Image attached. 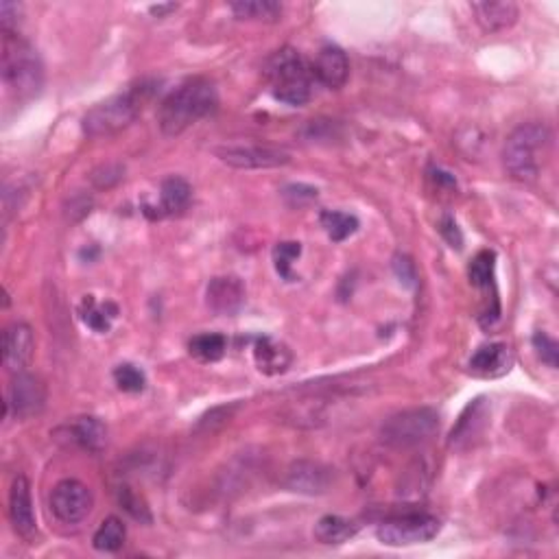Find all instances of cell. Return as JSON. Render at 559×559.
Returning <instances> with one entry per match:
<instances>
[{
	"label": "cell",
	"mask_w": 559,
	"mask_h": 559,
	"mask_svg": "<svg viewBox=\"0 0 559 559\" xmlns=\"http://www.w3.org/2000/svg\"><path fill=\"white\" fill-rule=\"evenodd\" d=\"M299 253H302V245L299 243H278V247L273 250V262H276V271L284 280H293V261H298Z\"/></svg>",
	"instance_id": "obj_32"
},
{
	"label": "cell",
	"mask_w": 559,
	"mask_h": 559,
	"mask_svg": "<svg viewBox=\"0 0 559 559\" xmlns=\"http://www.w3.org/2000/svg\"><path fill=\"white\" fill-rule=\"evenodd\" d=\"M95 507V496L77 479H64L50 491V511L61 525H81Z\"/></svg>",
	"instance_id": "obj_8"
},
{
	"label": "cell",
	"mask_w": 559,
	"mask_h": 559,
	"mask_svg": "<svg viewBox=\"0 0 559 559\" xmlns=\"http://www.w3.org/2000/svg\"><path fill=\"white\" fill-rule=\"evenodd\" d=\"M7 511L15 536H20L24 542L33 545V540L38 537V522H35L33 500H31V485L27 476L18 474L14 479L12 488H9Z\"/></svg>",
	"instance_id": "obj_11"
},
{
	"label": "cell",
	"mask_w": 559,
	"mask_h": 559,
	"mask_svg": "<svg viewBox=\"0 0 559 559\" xmlns=\"http://www.w3.org/2000/svg\"><path fill=\"white\" fill-rule=\"evenodd\" d=\"M553 133L545 123H525L507 138L503 162L507 173L518 182H536L546 162Z\"/></svg>",
	"instance_id": "obj_3"
},
{
	"label": "cell",
	"mask_w": 559,
	"mask_h": 559,
	"mask_svg": "<svg viewBox=\"0 0 559 559\" xmlns=\"http://www.w3.org/2000/svg\"><path fill=\"white\" fill-rule=\"evenodd\" d=\"M481 411H483V402L481 400H474L472 405L465 408L457 428L450 435V446H462V442H470L479 433V424L483 422V413Z\"/></svg>",
	"instance_id": "obj_26"
},
{
	"label": "cell",
	"mask_w": 559,
	"mask_h": 559,
	"mask_svg": "<svg viewBox=\"0 0 559 559\" xmlns=\"http://www.w3.org/2000/svg\"><path fill=\"white\" fill-rule=\"evenodd\" d=\"M439 230H442V234L446 236V241L450 243V245H453V247H462V234H459L457 224H454V221L450 219V216H446V219L442 221V227H439Z\"/></svg>",
	"instance_id": "obj_37"
},
{
	"label": "cell",
	"mask_w": 559,
	"mask_h": 559,
	"mask_svg": "<svg viewBox=\"0 0 559 559\" xmlns=\"http://www.w3.org/2000/svg\"><path fill=\"white\" fill-rule=\"evenodd\" d=\"M116 313L118 310L114 304H96L92 298H86L84 304H81V317L96 333H107Z\"/></svg>",
	"instance_id": "obj_27"
},
{
	"label": "cell",
	"mask_w": 559,
	"mask_h": 559,
	"mask_svg": "<svg viewBox=\"0 0 559 559\" xmlns=\"http://www.w3.org/2000/svg\"><path fill=\"white\" fill-rule=\"evenodd\" d=\"M511 352L505 344H490L479 348L470 359V370L479 376H503L511 367Z\"/></svg>",
	"instance_id": "obj_18"
},
{
	"label": "cell",
	"mask_w": 559,
	"mask_h": 559,
	"mask_svg": "<svg viewBox=\"0 0 559 559\" xmlns=\"http://www.w3.org/2000/svg\"><path fill=\"white\" fill-rule=\"evenodd\" d=\"M253 359H256L258 370L267 376H278L284 374V371L291 367V350L287 348L284 344H278V341L269 339V336H262V339L256 341V348H253Z\"/></svg>",
	"instance_id": "obj_17"
},
{
	"label": "cell",
	"mask_w": 559,
	"mask_h": 559,
	"mask_svg": "<svg viewBox=\"0 0 559 559\" xmlns=\"http://www.w3.org/2000/svg\"><path fill=\"white\" fill-rule=\"evenodd\" d=\"M282 197L291 208H302V206H308L310 201L317 199V188L307 184H291L282 190Z\"/></svg>",
	"instance_id": "obj_33"
},
{
	"label": "cell",
	"mask_w": 559,
	"mask_h": 559,
	"mask_svg": "<svg viewBox=\"0 0 559 559\" xmlns=\"http://www.w3.org/2000/svg\"><path fill=\"white\" fill-rule=\"evenodd\" d=\"M114 380H116L118 389L127 393L142 391L144 385H147V378H144L142 370H138V367L132 363L118 365L116 370H114Z\"/></svg>",
	"instance_id": "obj_31"
},
{
	"label": "cell",
	"mask_w": 559,
	"mask_h": 559,
	"mask_svg": "<svg viewBox=\"0 0 559 559\" xmlns=\"http://www.w3.org/2000/svg\"><path fill=\"white\" fill-rule=\"evenodd\" d=\"M439 520L433 514H405L389 518L376 529L378 540L385 546H413L431 542L439 533Z\"/></svg>",
	"instance_id": "obj_7"
},
{
	"label": "cell",
	"mask_w": 559,
	"mask_h": 559,
	"mask_svg": "<svg viewBox=\"0 0 559 559\" xmlns=\"http://www.w3.org/2000/svg\"><path fill=\"white\" fill-rule=\"evenodd\" d=\"M175 9H178V5H153L151 7V14L153 15H164V14H169V12H175Z\"/></svg>",
	"instance_id": "obj_38"
},
{
	"label": "cell",
	"mask_w": 559,
	"mask_h": 559,
	"mask_svg": "<svg viewBox=\"0 0 559 559\" xmlns=\"http://www.w3.org/2000/svg\"><path fill=\"white\" fill-rule=\"evenodd\" d=\"M193 188L184 178H167L160 188V210L162 215H179L188 208Z\"/></svg>",
	"instance_id": "obj_20"
},
{
	"label": "cell",
	"mask_w": 559,
	"mask_h": 559,
	"mask_svg": "<svg viewBox=\"0 0 559 559\" xmlns=\"http://www.w3.org/2000/svg\"><path fill=\"white\" fill-rule=\"evenodd\" d=\"M219 107V95L216 86L204 77H193L184 81L182 86L175 87L170 95L164 98L158 110V123L164 136H179L186 129L201 118L210 116Z\"/></svg>",
	"instance_id": "obj_1"
},
{
	"label": "cell",
	"mask_w": 559,
	"mask_h": 559,
	"mask_svg": "<svg viewBox=\"0 0 559 559\" xmlns=\"http://www.w3.org/2000/svg\"><path fill=\"white\" fill-rule=\"evenodd\" d=\"M439 431V413L435 408L417 407L396 413L380 426V442L389 448H416L433 439Z\"/></svg>",
	"instance_id": "obj_6"
},
{
	"label": "cell",
	"mask_w": 559,
	"mask_h": 559,
	"mask_svg": "<svg viewBox=\"0 0 559 559\" xmlns=\"http://www.w3.org/2000/svg\"><path fill=\"white\" fill-rule=\"evenodd\" d=\"M265 77L271 95L287 105H304L313 96V69L298 50L284 46L267 60Z\"/></svg>",
	"instance_id": "obj_5"
},
{
	"label": "cell",
	"mask_w": 559,
	"mask_h": 559,
	"mask_svg": "<svg viewBox=\"0 0 559 559\" xmlns=\"http://www.w3.org/2000/svg\"><path fill=\"white\" fill-rule=\"evenodd\" d=\"M393 269H396L398 278L405 280L407 284H413V280H416V269H413V262L408 261V258L398 256L396 262H393Z\"/></svg>",
	"instance_id": "obj_36"
},
{
	"label": "cell",
	"mask_w": 559,
	"mask_h": 559,
	"mask_svg": "<svg viewBox=\"0 0 559 559\" xmlns=\"http://www.w3.org/2000/svg\"><path fill=\"white\" fill-rule=\"evenodd\" d=\"M494 267H496V256L494 252H479L472 258L468 269L470 282L479 289H488L494 284Z\"/></svg>",
	"instance_id": "obj_28"
},
{
	"label": "cell",
	"mask_w": 559,
	"mask_h": 559,
	"mask_svg": "<svg viewBox=\"0 0 559 559\" xmlns=\"http://www.w3.org/2000/svg\"><path fill=\"white\" fill-rule=\"evenodd\" d=\"M153 92L155 84L140 81L136 86H129L121 95H114L107 101L98 103L84 116V132L90 138L118 133L136 121L142 107L153 98Z\"/></svg>",
	"instance_id": "obj_4"
},
{
	"label": "cell",
	"mask_w": 559,
	"mask_h": 559,
	"mask_svg": "<svg viewBox=\"0 0 559 559\" xmlns=\"http://www.w3.org/2000/svg\"><path fill=\"white\" fill-rule=\"evenodd\" d=\"M322 227L325 230V234L333 238L334 243L345 241L359 230V219L354 215H348V212H341V210H324L322 216Z\"/></svg>",
	"instance_id": "obj_25"
},
{
	"label": "cell",
	"mask_w": 559,
	"mask_h": 559,
	"mask_svg": "<svg viewBox=\"0 0 559 559\" xmlns=\"http://www.w3.org/2000/svg\"><path fill=\"white\" fill-rule=\"evenodd\" d=\"M236 411H238L236 402H232V405L210 408V411L206 413V416H201L199 422H197V431H199V433H215V431H219V428H224L225 424L230 422L232 417H234Z\"/></svg>",
	"instance_id": "obj_30"
},
{
	"label": "cell",
	"mask_w": 559,
	"mask_h": 559,
	"mask_svg": "<svg viewBox=\"0 0 559 559\" xmlns=\"http://www.w3.org/2000/svg\"><path fill=\"white\" fill-rule=\"evenodd\" d=\"M356 531H359V527L348 520V518L341 516H324L319 518L317 525H315V537H317V542L328 546L344 545V542H348L356 536Z\"/></svg>",
	"instance_id": "obj_19"
},
{
	"label": "cell",
	"mask_w": 559,
	"mask_h": 559,
	"mask_svg": "<svg viewBox=\"0 0 559 559\" xmlns=\"http://www.w3.org/2000/svg\"><path fill=\"white\" fill-rule=\"evenodd\" d=\"M313 77L322 86L330 87V90L344 87L350 77L348 55L341 49H336V46H325V49L317 53V60H315Z\"/></svg>",
	"instance_id": "obj_15"
},
{
	"label": "cell",
	"mask_w": 559,
	"mask_h": 559,
	"mask_svg": "<svg viewBox=\"0 0 559 559\" xmlns=\"http://www.w3.org/2000/svg\"><path fill=\"white\" fill-rule=\"evenodd\" d=\"M216 158L232 169L253 170V169H278L291 162V155L284 149L271 147V144H224L216 147Z\"/></svg>",
	"instance_id": "obj_9"
},
{
	"label": "cell",
	"mask_w": 559,
	"mask_h": 559,
	"mask_svg": "<svg viewBox=\"0 0 559 559\" xmlns=\"http://www.w3.org/2000/svg\"><path fill=\"white\" fill-rule=\"evenodd\" d=\"M476 23L485 33H500L511 29L518 23V5L511 0H485V3H472Z\"/></svg>",
	"instance_id": "obj_16"
},
{
	"label": "cell",
	"mask_w": 559,
	"mask_h": 559,
	"mask_svg": "<svg viewBox=\"0 0 559 559\" xmlns=\"http://www.w3.org/2000/svg\"><path fill=\"white\" fill-rule=\"evenodd\" d=\"M232 14L238 20H262V23H278L282 15V5L273 0H238L230 5Z\"/></svg>",
	"instance_id": "obj_22"
},
{
	"label": "cell",
	"mask_w": 559,
	"mask_h": 559,
	"mask_svg": "<svg viewBox=\"0 0 559 559\" xmlns=\"http://www.w3.org/2000/svg\"><path fill=\"white\" fill-rule=\"evenodd\" d=\"M533 348H536L537 356L542 359V363H546L548 367H553V370H555L557 354H559V345H557L555 339H551V336L545 334V333H536L533 334Z\"/></svg>",
	"instance_id": "obj_34"
},
{
	"label": "cell",
	"mask_w": 559,
	"mask_h": 559,
	"mask_svg": "<svg viewBox=\"0 0 559 559\" xmlns=\"http://www.w3.org/2000/svg\"><path fill=\"white\" fill-rule=\"evenodd\" d=\"M188 348L195 359L204 361V363H216V361L224 359V354L227 350V339L224 334H216V333L197 334L190 339Z\"/></svg>",
	"instance_id": "obj_24"
},
{
	"label": "cell",
	"mask_w": 559,
	"mask_h": 559,
	"mask_svg": "<svg viewBox=\"0 0 559 559\" xmlns=\"http://www.w3.org/2000/svg\"><path fill=\"white\" fill-rule=\"evenodd\" d=\"M72 442L79 444L87 453H101L107 444V431L96 417H79L69 428Z\"/></svg>",
	"instance_id": "obj_21"
},
{
	"label": "cell",
	"mask_w": 559,
	"mask_h": 559,
	"mask_svg": "<svg viewBox=\"0 0 559 559\" xmlns=\"http://www.w3.org/2000/svg\"><path fill=\"white\" fill-rule=\"evenodd\" d=\"M125 537L127 531L123 520L110 516L98 525L95 537H92V546L101 553H116L121 551L123 545H125Z\"/></svg>",
	"instance_id": "obj_23"
},
{
	"label": "cell",
	"mask_w": 559,
	"mask_h": 559,
	"mask_svg": "<svg viewBox=\"0 0 559 559\" xmlns=\"http://www.w3.org/2000/svg\"><path fill=\"white\" fill-rule=\"evenodd\" d=\"M3 81L18 101L38 96L44 86V66L38 50L15 31H3Z\"/></svg>",
	"instance_id": "obj_2"
},
{
	"label": "cell",
	"mask_w": 559,
	"mask_h": 559,
	"mask_svg": "<svg viewBox=\"0 0 559 559\" xmlns=\"http://www.w3.org/2000/svg\"><path fill=\"white\" fill-rule=\"evenodd\" d=\"M46 407V387L38 376L27 374V371H18L14 374L12 382L7 389V408L9 416L15 419H31L44 411Z\"/></svg>",
	"instance_id": "obj_10"
},
{
	"label": "cell",
	"mask_w": 559,
	"mask_h": 559,
	"mask_svg": "<svg viewBox=\"0 0 559 559\" xmlns=\"http://www.w3.org/2000/svg\"><path fill=\"white\" fill-rule=\"evenodd\" d=\"M35 352L33 328L24 322L9 324L3 333V363L12 374L27 370Z\"/></svg>",
	"instance_id": "obj_13"
},
{
	"label": "cell",
	"mask_w": 559,
	"mask_h": 559,
	"mask_svg": "<svg viewBox=\"0 0 559 559\" xmlns=\"http://www.w3.org/2000/svg\"><path fill=\"white\" fill-rule=\"evenodd\" d=\"M245 284L236 276H216L210 280L206 289V304L215 315L221 317H232L238 310L245 307Z\"/></svg>",
	"instance_id": "obj_14"
},
{
	"label": "cell",
	"mask_w": 559,
	"mask_h": 559,
	"mask_svg": "<svg viewBox=\"0 0 559 559\" xmlns=\"http://www.w3.org/2000/svg\"><path fill=\"white\" fill-rule=\"evenodd\" d=\"M334 483V470L317 462H295L289 465L287 476H284V488L298 491V494L319 496L330 491Z\"/></svg>",
	"instance_id": "obj_12"
},
{
	"label": "cell",
	"mask_w": 559,
	"mask_h": 559,
	"mask_svg": "<svg viewBox=\"0 0 559 559\" xmlns=\"http://www.w3.org/2000/svg\"><path fill=\"white\" fill-rule=\"evenodd\" d=\"M118 503H121L123 509L127 511L133 520L138 522H151V511H149V505L144 503V499L140 494H136L129 485H121L118 488Z\"/></svg>",
	"instance_id": "obj_29"
},
{
	"label": "cell",
	"mask_w": 559,
	"mask_h": 559,
	"mask_svg": "<svg viewBox=\"0 0 559 559\" xmlns=\"http://www.w3.org/2000/svg\"><path fill=\"white\" fill-rule=\"evenodd\" d=\"M20 5L18 3H0V23H3V31H15L18 27V15H20Z\"/></svg>",
	"instance_id": "obj_35"
}]
</instances>
